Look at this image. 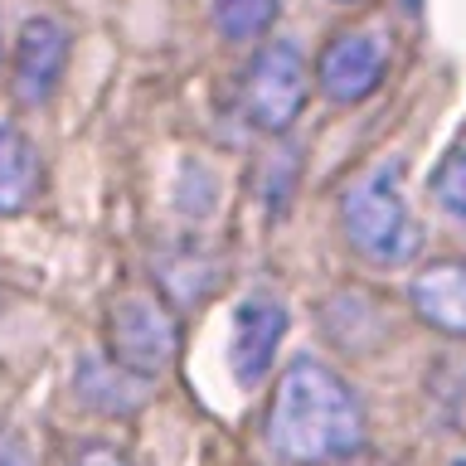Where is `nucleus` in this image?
I'll list each match as a JSON object with an SVG mask.
<instances>
[{"mask_svg":"<svg viewBox=\"0 0 466 466\" xmlns=\"http://www.w3.org/2000/svg\"><path fill=\"white\" fill-rule=\"evenodd\" d=\"M175 355H180V326L160 306L151 291H127L112 301L107 316V360L116 370L137 374L151 384L156 374H166Z\"/></svg>","mask_w":466,"mask_h":466,"instance_id":"7ed1b4c3","label":"nucleus"},{"mask_svg":"<svg viewBox=\"0 0 466 466\" xmlns=\"http://www.w3.org/2000/svg\"><path fill=\"white\" fill-rule=\"evenodd\" d=\"M44 189L39 146L25 137L10 116H0V214H25Z\"/></svg>","mask_w":466,"mask_h":466,"instance_id":"1a4fd4ad","label":"nucleus"},{"mask_svg":"<svg viewBox=\"0 0 466 466\" xmlns=\"http://www.w3.org/2000/svg\"><path fill=\"white\" fill-rule=\"evenodd\" d=\"M451 466H466V457H461V461H451Z\"/></svg>","mask_w":466,"mask_h":466,"instance_id":"dca6fc26","label":"nucleus"},{"mask_svg":"<svg viewBox=\"0 0 466 466\" xmlns=\"http://www.w3.org/2000/svg\"><path fill=\"white\" fill-rule=\"evenodd\" d=\"M335 5H360V0H335Z\"/></svg>","mask_w":466,"mask_h":466,"instance_id":"2eb2a0df","label":"nucleus"},{"mask_svg":"<svg viewBox=\"0 0 466 466\" xmlns=\"http://www.w3.org/2000/svg\"><path fill=\"white\" fill-rule=\"evenodd\" d=\"M209 5H214L218 35L233 44L268 35V25L277 20V0H209Z\"/></svg>","mask_w":466,"mask_h":466,"instance_id":"9b49d317","label":"nucleus"},{"mask_svg":"<svg viewBox=\"0 0 466 466\" xmlns=\"http://www.w3.org/2000/svg\"><path fill=\"white\" fill-rule=\"evenodd\" d=\"M306 97H311V68H306L301 49L287 39L262 44L243 73V93H238L243 116L258 131H272L277 137V131H287L301 116Z\"/></svg>","mask_w":466,"mask_h":466,"instance_id":"20e7f679","label":"nucleus"},{"mask_svg":"<svg viewBox=\"0 0 466 466\" xmlns=\"http://www.w3.org/2000/svg\"><path fill=\"white\" fill-rule=\"evenodd\" d=\"M0 466H35V457H29L25 442H15V437L0 432Z\"/></svg>","mask_w":466,"mask_h":466,"instance_id":"4468645a","label":"nucleus"},{"mask_svg":"<svg viewBox=\"0 0 466 466\" xmlns=\"http://www.w3.org/2000/svg\"><path fill=\"white\" fill-rule=\"evenodd\" d=\"M389 73V49L370 29H340L316 58V87L335 107H355V102L374 97Z\"/></svg>","mask_w":466,"mask_h":466,"instance_id":"39448f33","label":"nucleus"},{"mask_svg":"<svg viewBox=\"0 0 466 466\" xmlns=\"http://www.w3.org/2000/svg\"><path fill=\"white\" fill-rule=\"evenodd\" d=\"M68 68V29L49 20V15H39V20H29L20 29V44H15V97L25 102V107H39V102L54 97L58 78H64Z\"/></svg>","mask_w":466,"mask_h":466,"instance_id":"0eeeda50","label":"nucleus"},{"mask_svg":"<svg viewBox=\"0 0 466 466\" xmlns=\"http://www.w3.org/2000/svg\"><path fill=\"white\" fill-rule=\"evenodd\" d=\"M340 224H345L350 248L370 262H384V268L408 262L422 243L418 218L408 214V199L399 185V166H379L370 175H360L340 199Z\"/></svg>","mask_w":466,"mask_h":466,"instance_id":"f03ea898","label":"nucleus"},{"mask_svg":"<svg viewBox=\"0 0 466 466\" xmlns=\"http://www.w3.org/2000/svg\"><path fill=\"white\" fill-rule=\"evenodd\" d=\"M364 442V403L330 364L291 360L272 389L268 447L291 466H326L355 457Z\"/></svg>","mask_w":466,"mask_h":466,"instance_id":"f257e3e1","label":"nucleus"},{"mask_svg":"<svg viewBox=\"0 0 466 466\" xmlns=\"http://www.w3.org/2000/svg\"><path fill=\"white\" fill-rule=\"evenodd\" d=\"M68 466H146V461L137 457V451L116 447V442H83L68 457Z\"/></svg>","mask_w":466,"mask_h":466,"instance_id":"ddd939ff","label":"nucleus"},{"mask_svg":"<svg viewBox=\"0 0 466 466\" xmlns=\"http://www.w3.org/2000/svg\"><path fill=\"white\" fill-rule=\"evenodd\" d=\"M432 199L442 204L451 218L466 224V131H461V141L442 156V166H437V175H432Z\"/></svg>","mask_w":466,"mask_h":466,"instance_id":"f8f14e48","label":"nucleus"},{"mask_svg":"<svg viewBox=\"0 0 466 466\" xmlns=\"http://www.w3.org/2000/svg\"><path fill=\"white\" fill-rule=\"evenodd\" d=\"M408 301H413L422 326L442 335H466V258L428 262L408 282Z\"/></svg>","mask_w":466,"mask_h":466,"instance_id":"6e6552de","label":"nucleus"},{"mask_svg":"<svg viewBox=\"0 0 466 466\" xmlns=\"http://www.w3.org/2000/svg\"><path fill=\"white\" fill-rule=\"evenodd\" d=\"M78 399L93 403L97 413H137V408L151 399V389H146V379L116 370L112 360H83L78 364Z\"/></svg>","mask_w":466,"mask_h":466,"instance_id":"9d476101","label":"nucleus"},{"mask_svg":"<svg viewBox=\"0 0 466 466\" xmlns=\"http://www.w3.org/2000/svg\"><path fill=\"white\" fill-rule=\"evenodd\" d=\"M287 335V306L258 291V297H243L238 311H233V340H228V364L238 374L243 389H258L262 374L272 370V355Z\"/></svg>","mask_w":466,"mask_h":466,"instance_id":"423d86ee","label":"nucleus"}]
</instances>
